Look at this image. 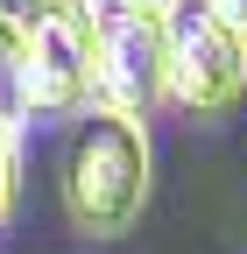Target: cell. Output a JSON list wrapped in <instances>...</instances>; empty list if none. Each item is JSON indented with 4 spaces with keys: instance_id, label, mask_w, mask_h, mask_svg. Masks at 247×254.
I'll return each mask as SVG.
<instances>
[{
    "instance_id": "4",
    "label": "cell",
    "mask_w": 247,
    "mask_h": 254,
    "mask_svg": "<svg viewBox=\"0 0 247 254\" xmlns=\"http://www.w3.org/2000/svg\"><path fill=\"white\" fill-rule=\"evenodd\" d=\"M92 36H99V99L148 120L170 99V21L141 0H92Z\"/></svg>"
},
{
    "instance_id": "8",
    "label": "cell",
    "mask_w": 247,
    "mask_h": 254,
    "mask_svg": "<svg viewBox=\"0 0 247 254\" xmlns=\"http://www.w3.org/2000/svg\"><path fill=\"white\" fill-rule=\"evenodd\" d=\"M141 7H170V0H141Z\"/></svg>"
},
{
    "instance_id": "6",
    "label": "cell",
    "mask_w": 247,
    "mask_h": 254,
    "mask_svg": "<svg viewBox=\"0 0 247 254\" xmlns=\"http://www.w3.org/2000/svg\"><path fill=\"white\" fill-rule=\"evenodd\" d=\"M21 205V155H14V127H0V233Z\"/></svg>"
},
{
    "instance_id": "1",
    "label": "cell",
    "mask_w": 247,
    "mask_h": 254,
    "mask_svg": "<svg viewBox=\"0 0 247 254\" xmlns=\"http://www.w3.org/2000/svg\"><path fill=\"white\" fill-rule=\"evenodd\" d=\"M57 198H64L71 233L120 240L148 205V127L106 99L71 113L64 155H57Z\"/></svg>"
},
{
    "instance_id": "2",
    "label": "cell",
    "mask_w": 247,
    "mask_h": 254,
    "mask_svg": "<svg viewBox=\"0 0 247 254\" xmlns=\"http://www.w3.org/2000/svg\"><path fill=\"white\" fill-rule=\"evenodd\" d=\"M21 57H28V113L71 120L99 99V36L92 0H21Z\"/></svg>"
},
{
    "instance_id": "5",
    "label": "cell",
    "mask_w": 247,
    "mask_h": 254,
    "mask_svg": "<svg viewBox=\"0 0 247 254\" xmlns=\"http://www.w3.org/2000/svg\"><path fill=\"white\" fill-rule=\"evenodd\" d=\"M28 120V57H21V14L0 7V127L21 134Z\"/></svg>"
},
{
    "instance_id": "7",
    "label": "cell",
    "mask_w": 247,
    "mask_h": 254,
    "mask_svg": "<svg viewBox=\"0 0 247 254\" xmlns=\"http://www.w3.org/2000/svg\"><path fill=\"white\" fill-rule=\"evenodd\" d=\"M212 7H219V14H226L233 28H247V0H212Z\"/></svg>"
},
{
    "instance_id": "3",
    "label": "cell",
    "mask_w": 247,
    "mask_h": 254,
    "mask_svg": "<svg viewBox=\"0 0 247 254\" xmlns=\"http://www.w3.org/2000/svg\"><path fill=\"white\" fill-rule=\"evenodd\" d=\"M170 99L198 120H219L247 92V28H233L212 0H170Z\"/></svg>"
}]
</instances>
